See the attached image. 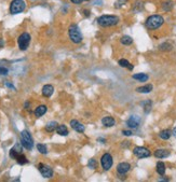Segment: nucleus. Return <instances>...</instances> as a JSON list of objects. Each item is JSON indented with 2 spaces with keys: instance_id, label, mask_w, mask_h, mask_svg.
Returning <instances> with one entry per match:
<instances>
[{
  "instance_id": "obj_1",
  "label": "nucleus",
  "mask_w": 176,
  "mask_h": 182,
  "mask_svg": "<svg viewBox=\"0 0 176 182\" xmlns=\"http://www.w3.org/2000/svg\"><path fill=\"white\" fill-rule=\"evenodd\" d=\"M164 24V19L161 15H150L145 22V26L149 30H156Z\"/></svg>"
},
{
  "instance_id": "obj_2",
  "label": "nucleus",
  "mask_w": 176,
  "mask_h": 182,
  "mask_svg": "<svg viewBox=\"0 0 176 182\" xmlns=\"http://www.w3.org/2000/svg\"><path fill=\"white\" fill-rule=\"evenodd\" d=\"M120 19L116 15H102L97 19V24L100 27H112L119 24Z\"/></svg>"
},
{
  "instance_id": "obj_3",
  "label": "nucleus",
  "mask_w": 176,
  "mask_h": 182,
  "mask_svg": "<svg viewBox=\"0 0 176 182\" xmlns=\"http://www.w3.org/2000/svg\"><path fill=\"white\" fill-rule=\"evenodd\" d=\"M68 35H69L71 42L76 43V44H78V43H80L82 41V35L78 25L71 24L69 26V28H68Z\"/></svg>"
},
{
  "instance_id": "obj_4",
  "label": "nucleus",
  "mask_w": 176,
  "mask_h": 182,
  "mask_svg": "<svg viewBox=\"0 0 176 182\" xmlns=\"http://www.w3.org/2000/svg\"><path fill=\"white\" fill-rule=\"evenodd\" d=\"M21 143L22 145L27 149V150H31L34 147V140H33V137L30 135V133L28 131H22L21 133Z\"/></svg>"
},
{
  "instance_id": "obj_5",
  "label": "nucleus",
  "mask_w": 176,
  "mask_h": 182,
  "mask_svg": "<svg viewBox=\"0 0 176 182\" xmlns=\"http://www.w3.org/2000/svg\"><path fill=\"white\" fill-rule=\"evenodd\" d=\"M26 9V2L24 0H12L10 4V13L11 14H19L22 13Z\"/></svg>"
},
{
  "instance_id": "obj_6",
  "label": "nucleus",
  "mask_w": 176,
  "mask_h": 182,
  "mask_svg": "<svg viewBox=\"0 0 176 182\" xmlns=\"http://www.w3.org/2000/svg\"><path fill=\"white\" fill-rule=\"evenodd\" d=\"M17 43H19V48L21 51H26L30 43V35L27 32H23L17 39Z\"/></svg>"
},
{
  "instance_id": "obj_7",
  "label": "nucleus",
  "mask_w": 176,
  "mask_h": 182,
  "mask_svg": "<svg viewBox=\"0 0 176 182\" xmlns=\"http://www.w3.org/2000/svg\"><path fill=\"white\" fill-rule=\"evenodd\" d=\"M100 164H102V167H103L104 170H109L112 166V164H114L112 156L109 153H105L100 158Z\"/></svg>"
},
{
  "instance_id": "obj_8",
  "label": "nucleus",
  "mask_w": 176,
  "mask_h": 182,
  "mask_svg": "<svg viewBox=\"0 0 176 182\" xmlns=\"http://www.w3.org/2000/svg\"><path fill=\"white\" fill-rule=\"evenodd\" d=\"M38 169H39V172H40V174L42 175V177H44V178L53 177V169H52L49 165L40 163L38 165Z\"/></svg>"
},
{
  "instance_id": "obj_9",
  "label": "nucleus",
  "mask_w": 176,
  "mask_h": 182,
  "mask_svg": "<svg viewBox=\"0 0 176 182\" xmlns=\"http://www.w3.org/2000/svg\"><path fill=\"white\" fill-rule=\"evenodd\" d=\"M133 153L134 155L137 156L138 158H145V157H148L150 156V151L147 149V148H144V147H135L134 150H133Z\"/></svg>"
},
{
  "instance_id": "obj_10",
  "label": "nucleus",
  "mask_w": 176,
  "mask_h": 182,
  "mask_svg": "<svg viewBox=\"0 0 176 182\" xmlns=\"http://www.w3.org/2000/svg\"><path fill=\"white\" fill-rule=\"evenodd\" d=\"M139 123H141V119L138 118L137 115H132L127 121V125L130 128H137L139 126Z\"/></svg>"
},
{
  "instance_id": "obj_11",
  "label": "nucleus",
  "mask_w": 176,
  "mask_h": 182,
  "mask_svg": "<svg viewBox=\"0 0 176 182\" xmlns=\"http://www.w3.org/2000/svg\"><path fill=\"white\" fill-rule=\"evenodd\" d=\"M130 169H131L130 164L123 162V163H120L119 165L117 166V172L119 175H125L127 172H130Z\"/></svg>"
},
{
  "instance_id": "obj_12",
  "label": "nucleus",
  "mask_w": 176,
  "mask_h": 182,
  "mask_svg": "<svg viewBox=\"0 0 176 182\" xmlns=\"http://www.w3.org/2000/svg\"><path fill=\"white\" fill-rule=\"evenodd\" d=\"M19 154H22V143H21V145H19V143H16V145H14L11 150H10V157L15 160Z\"/></svg>"
},
{
  "instance_id": "obj_13",
  "label": "nucleus",
  "mask_w": 176,
  "mask_h": 182,
  "mask_svg": "<svg viewBox=\"0 0 176 182\" xmlns=\"http://www.w3.org/2000/svg\"><path fill=\"white\" fill-rule=\"evenodd\" d=\"M70 126H71V128L75 129V131H78V133H83L84 129H85V127H84L83 124H81L79 121H77V120H71L70 121Z\"/></svg>"
},
{
  "instance_id": "obj_14",
  "label": "nucleus",
  "mask_w": 176,
  "mask_h": 182,
  "mask_svg": "<svg viewBox=\"0 0 176 182\" xmlns=\"http://www.w3.org/2000/svg\"><path fill=\"white\" fill-rule=\"evenodd\" d=\"M154 156L157 158H164L170 156V151L166 149H158L154 151Z\"/></svg>"
},
{
  "instance_id": "obj_15",
  "label": "nucleus",
  "mask_w": 176,
  "mask_h": 182,
  "mask_svg": "<svg viewBox=\"0 0 176 182\" xmlns=\"http://www.w3.org/2000/svg\"><path fill=\"white\" fill-rule=\"evenodd\" d=\"M102 124L105 127H112L116 124V121L112 116H105V118L102 119Z\"/></svg>"
},
{
  "instance_id": "obj_16",
  "label": "nucleus",
  "mask_w": 176,
  "mask_h": 182,
  "mask_svg": "<svg viewBox=\"0 0 176 182\" xmlns=\"http://www.w3.org/2000/svg\"><path fill=\"white\" fill-rule=\"evenodd\" d=\"M54 92V87L51 85V84H46L42 87V95L44 97H50L52 96V94Z\"/></svg>"
},
{
  "instance_id": "obj_17",
  "label": "nucleus",
  "mask_w": 176,
  "mask_h": 182,
  "mask_svg": "<svg viewBox=\"0 0 176 182\" xmlns=\"http://www.w3.org/2000/svg\"><path fill=\"white\" fill-rule=\"evenodd\" d=\"M46 110H48V108H46V106H44V104L38 106V107L36 108V110H35L36 118H40V116H42L43 114H46Z\"/></svg>"
},
{
  "instance_id": "obj_18",
  "label": "nucleus",
  "mask_w": 176,
  "mask_h": 182,
  "mask_svg": "<svg viewBox=\"0 0 176 182\" xmlns=\"http://www.w3.org/2000/svg\"><path fill=\"white\" fill-rule=\"evenodd\" d=\"M154 89V86L151 84H147V85H144L141 86V87H137L136 89V92L137 93H143V94H147V93H150Z\"/></svg>"
},
{
  "instance_id": "obj_19",
  "label": "nucleus",
  "mask_w": 176,
  "mask_h": 182,
  "mask_svg": "<svg viewBox=\"0 0 176 182\" xmlns=\"http://www.w3.org/2000/svg\"><path fill=\"white\" fill-rule=\"evenodd\" d=\"M133 79L139 81V82H146L149 79V77L146 73H135V75H133Z\"/></svg>"
},
{
  "instance_id": "obj_20",
  "label": "nucleus",
  "mask_w": 176,
  "mask_h": 182,
  "mask_svg": "<svg viewBox=\"0 0 176 182\" xmlns=\"http://www.w3.org/2000/svg\"><path fill=\"white\" fill-rule=\"evenodd\" d=\"M143 9H144V3L142 2V1H136V2H134L132 5V10L133 12H135V13H138V12L143 11Z\"/></svg>"
},
{
  "instance_id": "obj_21",
  "label": "nucleus",
  "mask_w": 176,
  "mask_h": 182,
  "mask_svg": "<svg viewBox=\"0 0 176 182\" xmlns=\"http://www.w3.org/2000/svg\"><path fill=\"white\" fill-rule=\"evenodd\" d=\"M159 136L161 139L168 140V139H170V137L172 136V131H171L170 129H163V131H160Z\"/></svg>"
},
{
  "instance_id": "obj_22",
  "label": "nucleus",
  "mask_w": 176,
  "mask_h": 182,
  "mask_svg": "<svg viewBox=\"0 0 176 182\" xmlns=\"http://www.w3.org/2000/svg\"><path fill=\"white\" fill-rule=\"evenodd\" d=\"M56 133L61 136H67L68 135V129L65 125H57L56 127Z\"/></svg>"
},
{
  "instance_id": "obj_23",
  "label": "nucleus",
  "mask_w": 176,
  "mask_h": 182,
  "mask_svg": "<svg viewBox=\"0 0 176 182\" xmlns=\"http://www.w3.org/2000/svg\"><path fill=\"white\" fill-rule=\"evenodd\" d=\"M157 172L160 176H163L165 174V164L163 162H158L157 163Z\"/></svg>"
},
{
  "instance_id": "obj_24",
  "label": "nucleus",
  "mask_w": 176,
  "mask_h": 182,
  "mask_svg": "<svg viewBox=\"0 0 176 182\" xmlns=\"http://www.w3.org/2000/svg\"><path fill=\"white\" fill-rule=\"evenodd\" d=\"M120 41H121V43L123 46H131L133 43V39L130 36H123V37L120 39Z\"/></svg>"
},
{
  "instance_id": "obj_25",
  "label": "nucleus",
  "mask_w": 176,
  "mask_h": 182,
  "mask_svg": "<svg viewBox=\"0 0 176 182\" xmlns=\"http://www.w3.org/2000/svg\"><path fill=\"white\" fill-rule=\"evenodd\" d=\"M57 127V123L56 122H54V121H52V122H50V123H48L46 125V131H49V133H52L53 131H55Z\"/></svg>"
},
{
  "instance_id": "obj_26",
  "label": "nucleus",
  "mask_w": 176,
  "mask_h": 182,
  "mask_svg": "<svg viewBox=\"0 0 176 182\" xmlns=\"http://www.w3.org/2000/svg\"><path fill=\"white\" fill-rule=\"evenodd\" d=\"M172 44H170V43H168V42H164V43H162V44H160L159 46V50L160 51H164V52H169V51H171L172 50Z\"/></svg>"
},
{
  "instance_id": "obj_27",
  "label": "nucleus",
  "mask_w": 176,
  "mask_h": 182,
  "mask_svg": "<svg viewBox=\"0 0 176 182\" xmlns=\"http://www.w3.org/2000/svg\"><path fill=\"white\" fill-rule=\"evenodd\" d=\"M173 2L172 1H170V0H166V1H164V2L161 4V7H162V9L164 11H171L172 10V8H173Z\"/></svg>"
},
{
  "instance_id": "obj_28",
  "label": "nucleus",
  "mask_w": 176,
  "mask_h": 182,
  "mask_svg": "<svg viewBox=\"0 0 176 182\" xmlns=\"http://www.w3.org/2000/svg\"><path fill=\"white\" fill-rule=\"evenodd\" d=\"M15 160H16V162L19 164V165H24V164H27L28 163V160L26 158V156H25L23 153H22V154H19V155L17 156Z\"/></svg>"
},
{
  "instance_id": "obj_29",
  "label": "nucleus",
  "mask_w": 176,
  "mask_h": 182,
  "mask_svg": "<svg viewBox=\"0 0 176 182\" xmlns=\"http://www.w3.org/2000/svg\"><path fill=\"white\" fill-rule=\"evenodd\" d=\"M144 106V112L145 113H149L150 112V110H151V107H152V102L151 100H147L143 104Z\"/></svg>"
},
{
  "instance_id": "obj_30",
  "label": "nucleus",
  "mask_w": 176,
  "mask_h": 182,
  "mask_svg": "<svg viewBox=\"0 0 176 182\" xmlns=\"http://www.w3.org/2000/svg\"><path fill=\"white\" fill-rule=\"evenodd\" d=\"M119 65L121 66V67H123V68H129L130 70L133 69V66L130 64V63L127 62V59H123V58L120 59V60H119Z\"/></svg>"
},
{
  "instance_id": "obj_31",
  "label": "nucleus",
  "mask_w": 176,
  "mask_h": 182,
  "mask_svg": "<svg viewBox=\"0 0 176 182\" xmlns=\"http://www.w3.org/2000/svg\"><path fill=\"white\" fill-rule=\"evenodd\" d=\"M37 150L41 153V154H46L48 153V149H46V145H42V143H38L37 145Z\"/></svg>"
},
{
  "instance_id": "obj_32",
  "label": "nucleus",
  "mask_w": 176,
  "mask_h": 182,
  "mask_svg": "<svg viewBox=\"0 0 176 182\" xmlns=\"http://www.w3.org/2000/svg\"><path fill=\"white\" fill-rule=\"evenodd\" d=\"M127 2V0H117L116 2H115V8L120 9L121 7H123Z\"/></svg>"
},
{
  "instance_id": "obj_33",
  "label": "nucleus",
  "mask_w": 176,
  "mask_h": 182,
  "mask_svg": "<svg viewBox=\"0 0 176 182\" xmlns=\"http://www.w3.org/2000/svg\"><path fill=\"white\" fill-rule=\"evenodd\" d=\"M88 166H89L90 168L95 169L96 167H97V163H96V161H95L94 158H92V160H90V161H89V163H88Z\"/></svg>"
},
{
  "instance_id": "obj_34",
  "label": "nucleus",
  "mask_w": 176,
  "mask_h": 182,
  "mask_svg": "<svg viewBox=\"0 0 176 182\" xmlns=\"http://www.w3.org/2000/svg\"><path fill=\"white\" fill-rule=\"evenodd\" d=\"M8 72H9L8 68L1 67V66H0V75H8Z\"/></svg>"
},
{
  "instance_id": "obj_35",
  "label": "nucleus",
  "mask_w": 176,
  "mask_h": 182,
  "mask_svg": "<svg viewBox=\"0 0 176 182\" xmlns=\"http://www.w3.org/2000/svg\"><path fill=\"white\" fill-rule=\"evenodd\" d=\"M122 133H123L124 136H131V135H132V131H123Z\"/></svg>"
},
{
  "instance_id": "obj_36",
  "label": "nucleus",
  "mask_w": 176,
  "mask_h": 182,
  "mask_svg": "<svg viewBox=\"0 0 176 182\" xmlns=\"http://www.w3.org/2000/svg\"><path fill=\"white\" fill-rule=\"evenodd\" d=\"M70 1L73 3H75V4H80V3H81L83 0H70Z\"/></svg>"
},
{
  "instance_id": "obj_37",
  "label": "nucleus",
  "mask_w": 176,
  "mask_h": 182,
  "mask_svg": "<svg viewBox=\"0 0 176 182\" xmlns=\"http://www.w3.org/2000/svg\"><path fill=\"white\" fill-rule=\"evenodd\" d=\"M6 85L8 86V87H10V89H13V90H15V87H14V86L12 85L11 83H9V82H6Z\"/></svg>"
},
{
  "instance_id": "obj_38",
  "label": "nucleus",
  "mask_w": 176,
  "mask_h": 182,
  "mask_svg": "<svg viewBox=\"0 0 176 182\" xmlns=\"http://www.w3.org/2000/svg\"><path fill=\"white\" fill-rule=\"evenodd\" d=\"M82 13H84V15H85V16H89L90 11L89 10H83V11H82Z\"/></svg>"
},
{
  "instance_id": "obj_39",
  "label": "nucleus",
  "mask_w": 176,
  "mask_h": 182,
  "mask_svg": "<svg viewBox=\"0 0 176 182\" xmlns=\"http://www.w3.org/2000/svg\"><path fill=\"white\" fill-rule=\"evenodd\" d=\"M3 46H4V42L2 39H0V48H3Z\"/></svg>"
},
{
  "instance_id": "obj_40",
  "label": "nucleus",
  "mask_w": 176,
  "mask_h": 182,
  "mask_svg": "<svg viewBox=\"0 0 176 182\" xmlns=\"http://www.w3.org/2000/svg\"><path fill=\"white\" fill-rule=\"evenodd\" d=\"M172 133H173V136L176 138V126L174 127V129H173V131H172Z\"/></svg>"
},
{
  "instance_id": "obj_41",
  "label": "nucleus",
  "mask_w": 176,
  "mask_h": 182,
  "mask_svg": "<svg viewBox=\"0 0 176 182\" xmlns=\"http://www.w3.org/2000/svg\"><path fill=\"white\" fill-rule=\"evenodd\" d=\"M83 1H88V0H83Z\"/></svg>"
}]
</instances>
